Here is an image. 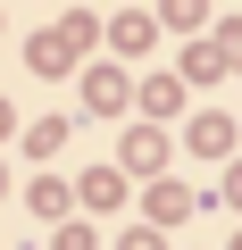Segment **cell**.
Listing matches in <instances>:
<instances>
[{
    "label": "cell",
    "mask_w": 242,
    "mask_h": 250,
    "mask_svg": "<svg viewBox=\"0 0 242 250\" xmlns=\"http://www.w3.org/2000/svg\"><path fill=\"white\" fill-rule=\"evenodd\" d=\"M192 142H200V150H225V142H234V125H225V117H200V125H192Z\"/></svg>",
    "instance_id": "2"
},
{
    "label": "cell",
    "mask_w": 242,
    "mask_h": 250,
    "mask_svg": "<svg viewBox=\"0 0 242 250\" xmlns=\"http://www.w3.org/2000/svg\"><path fill=\"white\" fill-rule=\"evenodd\" d=\"M184 208H192V192H176V184H159V192H151V217H159V225H176Z\"/></svg>",
    "instance_id": "1"
},
{
    "label": "cell",
    "mask_w": 242,
    "mask_h": 250,
    "mask_svg": "<svg viewBox=\"0 0 242 250\" xmlns=\"http://www.w3.org/2000/svg\"><path fill=\"white\" fill-rule=\"evenodd\" d=\"M167 17L176 25H200V0H167Z\"/></svg>",
    "instance_id": "3"
}]
</instances>
